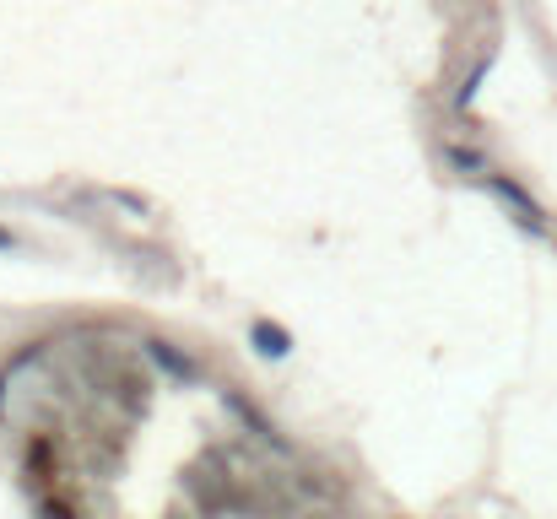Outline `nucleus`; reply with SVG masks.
<instances>
[{"mask_svg": "<svg viewBox=\"0 0 557 519\" xmlns=\"http://www.w3.org/2000/svg\"><path fill=\"white\" fill-rule=\"evenodd\" d=\"M147 352L157 357V363H163L168 368V374H174V379H201V374H195V363H190V357H179V352H168V341H147Z\"/></svg>", "mask_w": 557, "mask_h": 519, "instance_id": "obj_1", "label": "nucleus"}, {"mask_svg": "<svg viewBox=\"0 0 557 519\" xmlns=\"http://www.w3.org/2000/svg\"><path fill=\"white\" fill-rule=\"evenodd\" d=\"M255 346L265 357H287V352H293V341H287L282 325H255Z\"/></svg>", "mask_w": 557, "mask_h": 519, "instance_id": "obj_2", "label": "nucleus"}, {"mask_svg": "<svg viewBox=\"0 0 557 519\" xmlns=\"http://www.w3.org/2000/svg\"><path fill=\"white\" fill-rule=\"evenodd\" d=\"M6 244H11V233H0V249H6Z\"/></svg>", "mask_w": 557, "mask_h": 519, "instance_id": "obj_3", "label": "nucleus"}]
</instances>
